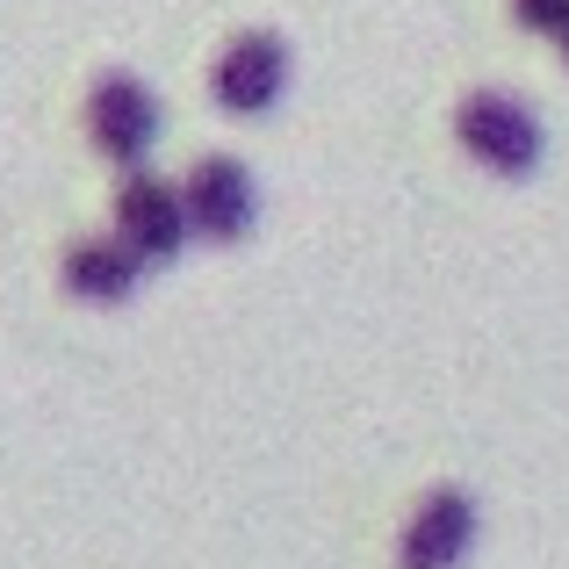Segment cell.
<instances>
[{
    "label": "cell",
    "instance_id": "obj_1",
    "mask_svg": "<svg viewBox=\"0 0 569 569\" xmlns=\"http://www.w3.org/2000/svg\"><path fill=\"white\" fill-rule=\"evenodd\" d=\"M455 138H461V152H469L483 173H498V181H527V173L541 167V116H533L519 94H498V87L461 94Z\"/></svg>",
    "mask_w": 569,
    "mask_h": 569
},
{
    "label": "cell",
    "instance_id": "obj_2",
    "mask_svg": "<svg viewBox=\"0 0 569 569\" xmlns=\"http://www.w3.org/2000/svg\"><path fill=\"white\" fill-rule=\"evenodd\" d=\"M159 123H167V116H159V94L138 72H101L94 94H87V138L123 173H144V159H152V144H159Z\"/></svg>",
    "mask_w": 569,
    "mask_h": 569
},
{
    "label": "cell",
    "instance_id": "obj_3",
    "mask_svg": "<svg viewBox=\"0 0 569 569\" xmlns=\"http://www.w3.org/2000/svg\"><path fill=\"white\" fill-rule=\"evenodd\" d=\"M281 94H289V43H281L274 29L231 37L217 51V66H209V101H217L223 116H267Z\"/></svg>",
    "mask_w": 569,
    "mask_h": 569
},
{
    "label": "cell",
    "instance_id": "obj_4",
    "mask_svg": "<svg viewBox=\"0 0 569 569\" xmlns=\"http://www.w3.org/2000/svg\"><path fill=\"white\" fill-rule=\"evenodd\" d=\"M116 238H123L130 252H138L144 267H167L181 260L188 246V202L173 181H159V173H130L123 188H116Z\"/></svg>",
    "mask_w": 569,
    "mask_h": 569
},
{
    "label": "cell",
    "instance_id": "obj_5",
    "mask_svg": "<svg viewBox=\"0 0 569 569\" xmlns=\"http://www.w3.org/2000/svg\"><path fill=\"white\" fill-rule=\"evenodd\" d=\"M181 202H188V231H194V238H217V246L246 238V231H252V217H260L252 173L238 167V159H223V152H202V159L188 167Z\"/></svg>",
    "mask_w": 569,
    "mask_h": 569
},
{
    "label": "cell",
    "instance_id": "obj_6",
    "mask_svg": "<svg viewBox=\"0 0 569 569\" xmlns=\"http://www.w3.org/2000/svg\"><path fill=\"white\" fill-rule=\"evenodd\" d=\"M476 548V498L455 483L426 490L418 498V512L403 519L397 533V569H461Z\"/></svg>",
    "mask_w": 569,
    "mask_h": 569
},
{
    "label": "cell",
    "instance_id": "obj_7",
    "mask_svg": "<svg viewBox=\"0 0 569 569\" xmlns=\"http://www.w3.org/2000/svg\"><path fill=\"white\" fill-rule=\"evenodd\" d=\"M58 281H66L72 303H94V310H116L138 296L144 281V260L123 246L116 231H94V238H72L66 246V267H58Z\"/></svg>",
    "mask_w": 569,
    "mask_h": 569
},
{
    "label": "cell",
    "instance_id": "obj_8",
    "mask_svg": "<svg viewBox=\"0 0 569 569\" xmlns=\"http://www.w3.org/2000/svg\"><path fill=\"white\" fill-rule=\"evenodd\" d=\"M512 22L533 29V37H569V0H512Z\"/></svg>",
    "mask_w": 569,
    "mask_h": 569
},
{
    "label": "cell",
    "instance_id": "obj_9",
    "mask_svg": "<svg viewBox=\"0 0 569 569\" xmlns=\"http://www.w3.org/2000/svg\"><path fill=\"white\" fill-rule=\"evenodd\" d=\"M562 66H569V37H562Z\"/></svg>",
    "mask_w": 569,
    "mask_h": 569
}]
</instances>
